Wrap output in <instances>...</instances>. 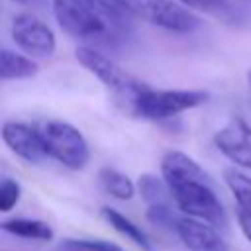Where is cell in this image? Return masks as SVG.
<instances>
[{
    "label": "cell",
    "instance_id": "obj_1",
    "mask_svg": "<svg viewBox=\"0 0 251 251\" xmlns=\"http://www.w3.org/2000/svg\"><path fill=\"white\" fill-rule=\"evenodd\" d=\"M161 175L180 212L218 226H226V210L214 192L206 171L186 153L169 151L161 159Z\"/></svg>",
    "mask_w": 251,
    "mask_h": 251
},
{
    "label": "cell",
    "instance_id": "obj_2",
    "mask_svg": "<svg viewBox=\"0 0 251 251\" xmlns=\"http://www.w3.org/2000/svg\"><path fill=\"white\" fill-rule=\"evenodd\" d=\"M51 4L59 25L76 39L106 41L118 37L127 27L92 0H51Z\"/></svg>",
    "mask_w": 251,
    "mask_h": 251
},
{
    "label": "cell",
    "instance_id": "obj_3",
    "mask_svg": "<svg viewBox=\"0 0 251 251\" xmlns=\"http://www.w3.org/2000/svg\"><path fill=\"white\" fill-rule=\"evenodd\" d=\"M135 116L145 120H169L186 110H192L208 100L204 90H180V88H149L141 84L131 96H127Z\"/></svg>",
    "mask_w": 251,
    "mask_h": 251
},
{
    "label": "cell",
    "instance_id": "obj_4",
    "mask_svg": "<svg viewBox=\"0 0 251 251\" xmlns=\"http://www.w3.org/2000/svg\"><path fill=\"white\" fill-rule=\"evenodd\" d=\"M47 157L65 165L67 169L80 171L90 157L84 135L63 120H47L37 126Z\"/></svg>",
    "mask_w": 251,
    "mask_h": 251
},
{
    "label": "cell",
    "instance_id": "obj_5",
    "mask_svg": "<svg viewBox=\"0 0 251 251\" xmlns=\"http://www.w3.org/2000/svg\"><path fill=\"white\" fill-rule=\"evenodd\" d=\"M131 12L163 29L176 33H190L200 27V18L194 16L188 6L175 0H126Z\"/></svg>",
    "mask_w": 251,
    "mask_h": 251
},
{
    "label": "cell",
    "instance_id": "obj_6",
    "mask_svg": "<svg viewBox=\"0 0 251 251\" xmlns=\"http://www.w3.org/2000/svg\"><path fill=\"white\" fill-rule=\"evenodd\" d=\"M75 57L104 86H108V88H112V90H116L124 96H131L141 86L120 65H116L110 57H106L104 53H100L98 49H94L90 45H78L76 51H75Z\"/></svg>",
    "mask_w": 251,
    "mask_h": 251
},
{
    "label": "cell",
    "instance_id": "obj_7",
    "mask_svg": "<svg viewBox=\"0 0 251 251\" xmlns=\"http://www.w3.org/2000/svg\"><path fill=\"white\" fill-rule=\"evenodd\" d=\"M12 39L25 55L31 57H49L57 47L53 29L43 20H39L35 14L29 12H22L14 16Z\"/></svg>",
    "mask_w": 251,
    "mask_h": 251
},
{
    "label": "cell",
    "instance_id": "obj_8",
    "mask_svg": "<svg viewBox=\"0 0 251 251\" xmlns=\"http://www.w3.org/2000/svg\"><path fill=\"white\" fill-rule=\"evenodd\" d=\"M214 143L229 161L251 171V126L243 118H231L216 131Z\"/></svg>",
    "mask_w": 251,
    "mask_h": 251
},
{
    "label": "cell",
    "instance_id": "obj_9",
    "mask_svg": "<svg viewBox=\"0 0 251 251\" xmlns=\"http://www.w3.org/2000/svg\"><path fill=\"white\" fill-rule=\"evenodd\" d=\"M175 231L188 251H227V245L216 231V226L200 218H176Z\"/></svg>",
    "mask_w": 251,
    "mask_h": 251
},
{
    "label": "cell",
    "instance_id": "obj_10",
    "mask_svg": "<svg viewBox=\"0 0 251 251\" xmlns=\"http://www.w3.org/2000/svg\"><path fill=\"white\" fill-rule=\"evenodd\" d=\"M2 139L10 151L27 163H39L47 157L39 129L24 122H6L2 126Z\"/></svg>",
    "mask_w": 251,
    "mask_h": 251
},
{
    "label": "cell",
    "instance_id": "obj_11",
    "mask_svg": "<svg viewBox=\"0 0 251 251\" xmlns=\"http://www.w3.org/2000/svg\"><path fill=\"white\" fill-rule=\"evenodd\" d=\"M39 73V65L25 55H20L10 49H2L0 53V76L2 80H20L31 78Z\"/></svg>",
    "mask_w": 251,
    "mask_h": 251
},
{
    "label": "cell",
    "instance_id": "obj_12",
    "mask_svg": "<svg viewBox=\"0 0 251 251\" xmlns=\"http://www.w3.org/2000/svg\"><path fill=\"white\" fill-rule=\"evenodd\" d=\"M100 216L118 231V233H122L124 237H127L129 241H133L141 251H153V243H151V239L141 231V227H137L129 218H126L124 214H120L118 210H114V208H110V206H104L102 210H100Z\"/></svg>",
    "mask_w": 251,
    "mask_h": 251
},
{
    "label": "cell",
    "instance_id": "obj_13",
    "mask_svg": "<svg viewBox=\"0 0 251 251\" xmlns=\"http://www.w3.org/2000/svg\"><path fill=\"white\" fill-rule=\"evenodd\" d=\"M2 229L10 235H16L20 239H31V241H51L53 229L41 220H29V218H10L2 222Z\"/></svg>",
    "mask_w": 251,
    "mask_h": 251
},
{
    "label": "cell",
    "instance_id": "obj_14",
    "mask_svg": "<svg viewBox=\"0 0 251 251\" xmlns=\"http://www.w3.org/2000/svg\"><path fill=\"white\" fill-rule=\"evenodd\" d=\"M98 180L102 188L118 200H129L135 194V184L131 182V178L116 169H100Z\"/></svg>",
    "mask_w": 251,
    "mask_h": 251
},
{
    "label": "cell",
    "instance_id": "obj_15",
    "mask_svg": "<svg viewBox=\"0 0 251 251\" xmlns=\"http://www.w3.org/2000/svg\"><path fill=\"white\" fill-rule=\"evenodd\" d=\"M224 180L227 188L231 190L233 198L237 200L239 208L251 212V176L245 173H239L235 169H227L224 173Z\"/></svg>",
    "mask_w": 251,
    "mask_h": 251
},
{
    "label": "cell",
    "instance_id": "obj_16",
    "mask_svg": "<svg viewBox=\"0 0 251 251\" xmlns=\"http://www.w3.org/2000/svg\"><path fill=\"white\" fill-rule=\"evenodd\" d=\"M139 190H141V196L145 198V202L149 206L167 204V192H171L169 186H167V182L165 180H159L153 175H143L139 178Z\"/></svg>",
    "mask_w": 251,
    "mask_h": 251
},
{
    "label": "cell",
    "instance_id": "obj_17",
    "mask_svg": "<svg viewBox=\"0 0 251 251\" xmlns=\"http://www.w3.org/2000/svg\"><path fill=\"white\" fill-rule=\"evenodd\" d=\"M63 245L69 251H126L118 243L104 239H67Z\"/></svg>",
    "mask_w": 251,
    "mask_h": 251
},
{
    "label": "cell",
    "instance_id": "obj_18",
    "mask_svg": "<svg viewBox=\"0 0 251 251\" xmlns=\"http://www.w3.org/2000/svg\"><path fill=\"white\" fill-rule=\"evenodd\" d=\"M22 196V186L14 178H2L0 182V212H10Z\"/></svg>",
    "mask_w": 251,
    "mask_h": 251
},
{
    "label": "cell",
    "instance_id": "obj_19",
    "mask_svg": "<svg viewBox=\"0 0 251 251\" xmlns=\"http://www.w3.org/2000/svg\"><path fill=\"white\" fill-rule=\"evenodd\" d=\"M178 2H182L188 8H194V10H200L206 14H214V16H220L229 10V4L226 0H178Z\"/></svg>",
    "mask_w": 251,
    "mask_h": 251
},
{
    "label": "cell",
    "instance_id": "obj_20",
    "mask_svg": "<svg viewBox=\"0 0 251 251\" xmlns=\"http://www.w3.org/2000/svg\"><path fill=\"white\" fill-rule=\"evenodd\" d=\"M237 224H239L243 235L247 237V241H251V212L237 208Z\"/></svg>",
    "mask_w": 251,
    "mask_h": 251
},
{
    "label": "cell",
    "instance_id": "obj_21",
    "mask_svg": "<svg viewBox=\"0 0 251 251\" xmlns=\"http://www.w3.org/2000/svg\"><path fill=\"white\" fill-rule=\"evenodd\" d=\"M12 2H18V4H27V6H29V4H39L41 0H12Z\"/></svg>",
    "mask_w": 251,
    "mask_h": 251
},
{
    "label": "cell",
    "instance_id": "obj_22",
    "mask_svg": "<svg viewBox=\"0 0 251 251\" xmlns=\"http://www.w3.org/2000/svg\"><path fill=\"white\" fill-rule=\"evenodd\" d=\"M247 82H249V86H251V69L247 71Z\"/></svg>",
    "mask_w": 251,
    "mask_h": 251
}]
</instances>
